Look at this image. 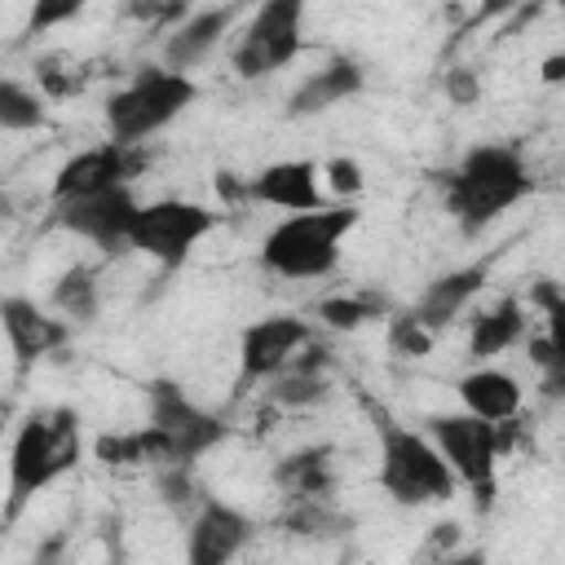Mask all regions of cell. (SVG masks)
Wrapping results in <instances>:
<instances>
[{
    "label": "cell",
    "instance_id": "6da1fadb",
    "mask_svg": "<svg viewBox=\"0 0 565 565\" xmlns=\"http://www.w3.org/2000/svg\"><path fill=\"white\" fill-rule=\"evenodd\" d=\"M534 190V177L516 146L486 141L472 146L446 177V212L455 216L459 234H481L508 207H516Z\"/></svg>",
    "mask_w": 565,
    "mask_h": 565
},
{
    "label": "cell",
    "instance_id": "7a4b0ae2",
    "mask_svg": "<svg viewBox=\"0 0 565 565\" xmlns=\"http://www.w3.org/2000/svg\"><path fill=\"white\" fill-rule=\"evenodd\" d=\"M84 455L79 437V415L71 406H49L31 411L9 446V499H4V525L22 516V508L49 490L57 477H66Z\"/></svg>",
    "mask_w": 565,
    "mask_h": 565
},
{
    "label": "cell",
    "instance_id": "3957f363",
    "mask_svg": "<svg viewBox=\"0 0 565 565\" xmlns=\"http://www.w3.org/2000/svg\"><path fill=\"white\" fill-rule=\"evenodd\" d=\"M141 463L159 468H190L203 450L221 446L230 437V424L212 411H203L177 380H150L146 384V424L132 428Z\"/></svg>",
    "mask_w": 565,
    "mask_h": 565
},
{
    "label": "cell",
    "instance_id": "277c9868",
    "mask_svg": "<svg viewBox=\"0 0 565 565\" xmlns=\"http://www.w3.org/2000/svg\"><path fill=\"white\" fill-rule=\"evenodd\" d=\"M371 424H375V441H380V490L397 508H424V503L455 499L459 477L450 472V463L441 459V450L433 446L428 433L406 428L375 402H371Z\"/></svg>",
    "mask_w": 565,
    "mask_h": 565
},
{
    "label": "cell",
    "instance_id": "5b68a950",
    "mask_svg": "<svg viewBox=\"0 0 565 565\" xmlns=\"http://www.w3.org/2000/svg\"><path fill=\"white\" fill-rule=\"evenodd\" d=\"M358 221H362V212L353 203H331L318 212L282 216L260 238V265L274 278H291V282L327 278L340 265V243L349 230H358Z\"/></svg>",
    "mask_w": 565,
    "mask_h": 565
},
{
    "label": "cell",
    "instance_id": "8992f818",
    "mask_svg": "<svg viewBox=\"0 0 565 565\" xmlns=\"http://www.w3.org/2000/svg\"><path fill=\"white\" fill-rule=\"evenodd\" d=\"M194 97H199V84L190 75L168 71V66H146L119 93H110L106 132H110V141H119L128 150H141V141H150L177 115H185L194 106Z\"/></svg>",
    "mask_w": 565,
    "mask_h": 565
},
{
    "label": "cell",
    "instance_id": "52a82bcc",
    "mask_svg": "<svg viewBox=\"0 0 565 565\" xmlns=\"http://www.w3.org/2000/svg\"><path fill=\"white\" fill-rule=\"evenodd\" d=\"M424 433L433 437V446L441 450V459L450 463L459 486L472 490L477 512H490L494 494H499V459H503L499 428L468 411H441V415L424 419Z\"/></svg>",
    "mask_w": 565,
    "mask_h": 565
},
{
    "label": "cell",
    "instance_id": "ba28073f",
    "mask_svg": "<svg viewBox=\"0 0 565 565\" xmlns=\"http://www.w3.org/2000/svg\"><path fill=\"white\" fill-rule=\"evenodd\" d=\"M305 4L300 0H265L256 4L230 49V66L238 79H265L282 66H291L305 49Z\"/></svg>",
    "mask_w": 565,
    "mask_h": 565
},
{
    "label": "cell",
    "instance_id": "9c48e42d",
    "mask_svg": "<svg viewBox=\"0 0 565 565\" xmlns=\"http://www.w3.org/2000/svg\"><path fill=\"white\" fill-rule=\"evenodd\" d=\"M216 221L221 216L207 203L177 199V194L150 199L137 212V225H132V243L128 247L141 252V256H150L163 274H172V269H181L194 256V247L216 230Z\"/></svg>",
    "mask_w": 565,
    "mask_h": 565
},
{
    "label": "cell",
    "instance_id": "30bf717a",
    "mask_svg": "<svg viewBox=\"0 0 565 565\" xmlns=\"http://www.w3.org/2000/svg\"><path fill=\"white\" fill-rule=\"evenodd\" d=\"M309 322L300 313H269L238 335V384L278 380L305 349H309Z\"/></svg>",
    "mask_w": 565,
    "mask_h": 565
},
{
    "label": "cell",
    "instance_id": "8fae6325",
    "mask_svg": "<svg viewBox=\"0 0 565 565\" xmlns=\"http://www.w3.org/2000/svg\"><path fill=\"white\" fill-rule=\"evenodd\" d=\"M146 159H137V150L119 146V141H102V146H88V150H75L57 172H53V207L62 203H79V199H97V194H110L119 185H128V177L141 168Z\"/></svg>",
    "mask_w": 565,
    "mask_h": 565
},
{
    "label": "cell",
    "instance_id": "7c38bea8",
    "mask_svg": "<svg viewBox=\"0 0 565 565\" xmlns=\"http://www.w3.org/2000/svg\"><path fill=\"white\" fill-rule=\"evenodd\" d=\"M256 539V521L230 499H199L185 525V565H230Z\"/></svg>",
    "mask_w": 565,
    "mask_h": 565
},
{
    "label": "cell",
    "instance_id": "4fadbf2b",
    "mask_svg": "<svg viewBox=\"0 0 565 565\" xmlns=\"http://www.w3.org/2000/svg\"><path fill=\"white\" fill-rule=\"evenodd\" d=\"M141 203L132 199L128 185L97 194V199H79V203H62L57 207V225L84 243H93L97 252H124L132 243V225H137Z\"/></svg>",
    "mask_w": 565,
    "mask_h": 565
},
{
    "label": "cell",
    "instance_id": "5bb4252c",
    "mask_svg": "<svg viewBox=\"0 0 565 565\" xmlns=\"http://www.w3.org/2000/svg\"><path fill=\"white\" fill-rule=\"evenodd\" d=\"M243 199L278 207L287 216L331 207L327 203V185H322V168L313 159H278V163L260 168L252 181H243Z\"/></svg>",
    "mask_w": 565,
    "mask_h": 565
},
{
    "label": "cell",
    "instance_id": "9a60e30c",
    "mask_svg": "<svg viewBox=\"0 0 565 565\" xmlns=\"http://www.w3.org/2000/svg\"><path fill=\"white\" fill-rule=\"evenodd\" d=\"M0 327H4V340L18 353V362H40V358L57 353L71 340V322L66 318H53L49 309H40L26 296H4Z\"/></svg>",
    "mask_w": 565,
    "mask_h": 565
},
{
    "label": "cell",
    "instance_id": "2e32d148",
    "mask_svg": "<svg viewBox=\"0 0 565 565\" xmlns=\"http://www.w3.org/2000/svg\"><path fill=\"white\" fill-rule=\"evenodd\" d=\"M238 18H247V13L234 9V4H212V9L185 13V18L168 31V40H163V66L190 75V66H199V62L230 35V26H234Z\"/></svg>",
    "mask_w": 565,
    "mask_h": 565
},
{
    "label": "cell",
    "instance_id": "e0dca14e",
    "mask_svg": "<svg viewBox=\"0 0 565 565\" xmlns=\"http://www.w3.org/2000/svg\"><path fill=\"white\" fill-rule=\"evenodd\" d=\"M455 393H459V402H463L468 415H477V419H486V424H494V428L512 424V419L521 415V402H525L521 380H516L512 371L494 366V362H486V366L459 375Z\"/></svg>",
    "mask_w": 565,
    "mask_h": 565
},
{
    "label": "cell",
    "instance_id": "ac0fdd59",
    "mask_svg": "<svg viewBox=\"0 0 565 565\" xmlns=\"http://www.w3.org/2000/svg\"><path fill=\"white\" fill-rule=\"evenodd\" d=\"M362 84H366V71H362L353 57H327L318 71H309V75L291 88V97H287V115H291V119L322 115V110H331V106L358 97Z\"/></svg>",
    "mask_w": 565,
    "mask_h": 565
},
{
    "label": "cell",
    "instance_id": "d6986e66",
    "mask_svg": "<svg viewBox=\"0 0 565 565\" xmlns=\"http://www.w3.org/2000/svg\"><path fill=\"white\" fill-rule=\"evenodd\" d=\"M486 278H490V256L486 260H472V265H459V269H446L441 278H433L424 291H419V300H415V318L428 327V331H441V327H450L463 309H468V300L486 287Z\"/></svg>",
    "mask_w": 565,
    "mask_h": 565
},
{
    "label": "cell",
    "instance_id": "ffe728a7",
    "mask_svg": "<svg viewBox=\"0 0 565 565\" xmlns=\"http://www.w3.org/2000/svg\"><path fill=\"white\" fill-rule=\"evenodd\" d=\"M534 305L543 309V335L530 340V353H534V366L543 371V393L561 397L565 393V291L552 282H539Z\"/></svg>",
    "mask_w": 565,
    "mask_h": 565
},
{
    "label": "cell",
    "instance_id": "44dd1931",
    "mask_svg": "<svg viewBox=\"0 0 565 565\" xmlns=\"http://www.w3.org/2000/svg\"><path fill=\"white\" fill-rule=\"evenodd\" d=\"M525 340V305L516 296L494 300L490 309H481L468 327V358L477 362H494L499 353H508L512 344Z\"/></svg>",
    "mask_w": 565,
    "mask_h": 565
},
{
    "label": "cell",
    "instance_id": "7402d4cb",
    "mask_svg": "<svg viewBox=\"0 0 565 565\" xmlns=\"http://www.w3.org/2000/svg\"><path fill=\"white\" fill-rule=\"evenodd\" d=\"M49 300H53L57 318H66V322H88V318L97 313V305H102L97 269H93V265H71V269H62L57 282H53V291H49Z\"/></svg>",
    "mask_w": 565,
    "mask_h": 565
},
{
    "label": "cell",
    "instance_id": "603a6c76",
    "mask_svg": "<svg viewBox=\"0 0 565 565\" xmlns=\"http://www.w3.org/2000/svg\"><path fill=\"white\" fill-rule=\"evenodd\" d=\"M274 481L282 490H291V499H327L331 490V477H327V450H296L278 463Z\"/></svg>",
    "mask_w": 565,
    "mask_h": 565
},
{
    "label": "cell",
    "instance_id": "cb8c5ba5",
    "mask_svg": "<svg viewBox=\"0 0 565 565\" xmlns=\"http://www.w3.org/2000/svg\"><path fill=\"white\" fill-rule=\"evenodd\" d=\"M49 110H44V97L35 88H26L22 79L4 75L0 79V128L4 132H35L44 128Z\"/></svg>",
    "mask_w": 565,
    "mask_h": 565
},
{
    "label": "cell",
    "instance_id": "d4e9b609",
    "mask_svg": "<svg viewBox=\"0 0 565 565\" xmlns=\"http://www.w3.org/2000/svg\"><path fill=\"white\" fill-rule=\"evenodd\" d=\"M388 313V305L380 300V296H366V291H344V296H327V300H318V322L322 327H331V331H358V327H366L371 318H384Z\"/></svg>",
    "mask_w": 565,
    "mask_h": 565
},
{
    "label": "cell",
    "instance_id": "484cf974",
    "mask_svg": "<svg viewBox=\"0 0 565 565\" xmlns=\"http://www.w3.org/2000/svg\"><path fill=\"white\" fill-rule=\"evenodd\" d=\"M269 393H274V402H282V406H309V402H322V397H327V380L313 375V371L287 366V371L274 380Z\"/></svg>",
    "mask_w": 565,
    "mask_h": 565
},
{
    "label": "cell",
    "instance_id": "4316f807",
    "mask_svg": "<svg viewBox=\"0 0 565 565\" xmlns=\"http://www.w3.org/2000/svg\"><path fill=\"white\" fill-rule=\"evenodd\" d=\"M433 335H437V331H428L415 313H393V318H388V344H393L402 358H424V353L433 349Z\"/></svg>",
    "mask_w": 565,
    "mask_h": 565
},
{
    "label": "cell",
    "instance_id": "83f0119b",
    "mask_svg": "<svg viewBox=\"0 0 565 565\" xmlns=\"http://www.w3.org/2000/svg\"><path fill=\"white\" fill-rule=\"evenodd\" d=\"M322 185H327L331 194H340L344 203H349V199H358V194H362V185H366L362 163H358V159H349V154L327 159V163H322Z\"/></svg>",
    "mask_w": 565,
    "mask_h": 565
},
{
    "label": "cell",
    "instance_id": "f1b7e54d",
    "mask_svg": "<svg viewBox=\"0 0 565 565\" xmlns=\"http://www.w3.org/2000/svg\"><path fill=\"white\" fill-rule=\"evenodd\" d=\"M79 0H40L35 9H31V31H49V26H57V22H71V18H79Z\"/></svg>",
    "mask_w": 565,
    "mask_h": 565
},
{
    "label": "cell",
    "instance_id": "f546056e",
    "mask_svg": "<svg viewBox=\"0 0 565 565\" xmlns=\"http://www.w3.org/2000/svg\"><path fill=\"white\" fill-rule=\"evenodd\" d=\"M477 93H481V84H477V75H472L468 66H455V71L446 75V97H450V102L472 106V102H477Z\"/></svg>",
    "mask_w": 565,
    "mask_h": 565
},
{
    "label": "cell",
    "instance_id": "4dcf8cb0",
    "mask_svg": "<svg viewBox=\"0 0 565 565\" xmlns=\"http://www.w3.org/2000/svg\"><path fill=\"white\" fill-rule=\"evenodd\" d=\"M159 490H163L168 503L185 508V503H190V477H185V468H163V472H159Z\"/></svg>",
    "mask_w": 565,
    "mask_h": 565
},
{
    "label": "cell",
    "instance_id": "1f68e13d",
    "mask_svg": "<svg viewBox=\"0 0 565 565\" xmlns=\"http://www.w3.org/2000/svg\"><path fill=\"white\" fill-rule=\"evenodd\" d=\"M565 79V53L543 57V84H561Z\"/></svg>",
    "mask_w": 565,
    "mask_h": 565
},
{
    "label": "cell",
    "instance_id": "d6a6232c",
    "mask_svg": "<svg viewBox=\"0 0 565 565\" xmlns=\"http://www.w3.org/2000/svg\"><path fill=\"white\" fill-rule=\"evenodd\" d=\"M437 565H490V561H486V552H450Z\"/></svg>",
    "mask_w": 565,
    "mask_h": 565
}]
</instances>
